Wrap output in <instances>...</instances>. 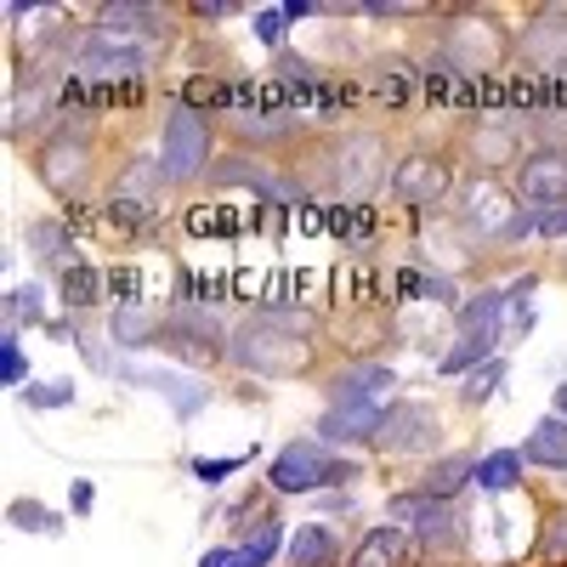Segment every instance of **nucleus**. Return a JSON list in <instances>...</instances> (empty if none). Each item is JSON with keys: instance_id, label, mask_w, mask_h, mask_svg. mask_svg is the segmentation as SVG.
Returning <instances> with one entry per match:
<instances>
[{"instance_id": "f257e3e1", "label": "nucleus", "mask_w": 567, "mask_h": 567, "mask_svg": "<svg viewBox=\"0 0 567 567\" xmlns=\"http://www.w3.org/2000/svg\"><path fill=\"white\" fill-rule=\"evenodd\" d=\"M227 363L239 374H261V381H301L312 374V323L307 312H261L233 329Z\"/></svg>"}, {"instance_id": "f03ea898", "label": "nucleus", "mask_w": 567, "mask_h": 567, "mask_svg": "<svg viewBox=\"0 0 567 567\" xmlns=\"http://www.w3.org/2000/svg\"><path fill=\"white\" fill-rule=\"evenodd\" d=\"M454 221L477 233L488 250H511V245H523L534 233L523 199H516V187L499 182V176H483V171L460 176V187H454Z\"/></svg>"}, {"instance_id": "7ed1b4c3", "label": "nucleus", "mask_w": 567, "mask_h": 567, "mask_svg": "<svg viewBox=\"0 0 567 567\" xmlns=\"http://www.w3.org/2000/svg\"><path fill=\"white\" fill-rule=\"evenodd\" d=\"M323 176L329 187L347 199V205H363L374 187H392V171H398V154H392V136L386 131H347V136H329L323 148Z\"/></svg>"}, {"instance_id": "20e7f679", "label": "nucleus", "mask_w": 567, "mask_h": 567, "mask_svg": "<svg viewBox=\"0 0 567 567\" xmlns=\"http://www.w3.org/2000/svg\"><path fill=\"white\" fill-rule=\"evenodd\" d=\"M386 511H392L398 528H409L414 550H425V556H460L471 545V523H465L460 499H432V494L414 488V494H398Z\"/></svg>"}, {"instance_id": "39448f33", "label": "nucleus", "mask_w": 567, "mask_h": 567, "mask_svg": "<svg viewBox=\"0 0 567 567\" xmlns=\"http://www.w3.org/2000/svg\"><path fill=\"white\" fill-rule=\"evenodd\" d=\"M352 477H358V465L341 460L336 443H323V437H296L290 449L272 454V471H267L272 494H318V488H341Z\"/></svg>"}, {"instance_id": "423d86ee", "label": "nucleus", "mask_w": 567, "mask_h": 567, "mask_svg": "<svg viewBox=\"0 0 567 567\" xmlns=\"http://www.w3.org/2000/svg\"><path fill=\"white\" fill-rule=\"evenodd\" d=\"M210 165H216V136H210L205 114L171 103L165 125H159V171H165V182L171 187L199 182V176H210Z\"/></svg>"}, {"instance_id": "0eeeda50", "label": "nucleus", "mask_w": 567, "mask_h": 567, "mask_svg": "<svg viewBox=\"0 0 567 567\" xmlns=\"http://www.w3.org/2000/svg\"><path fill=\"white\" fill-rule=\"evenodd\" d=\"M437 52L465 74V80H488V69H499L505 52H516V34L494 18V12H454L449 34Z\"/></svg>"}, {"instance_id": "6e6552de", "label": "nucleus", "mask_w": 567, "mask_h": 567, "mask_svg": "<svg viewBox=\"0 0 567 567\" xmlns=\"http://www.w3.org/2000/svg\"><path fill=\"white\" fill-rule=\"evenodd\" d=\"M40 182L52 187L58 199H74L80 187L91 182V120H69L58 114L52 131H45V148L34 154Z\"/></svg>"}, {"instance_id": "1a4fd4ad", "label": "nucleus", "mask_w": 567, "mask_h": 567, "mask_svg": "<svg viewBox=\"0 0 567 567\" xmlns=\"http://www.w3.org/2000/svg\"><path fill=\"white\" fill-rule=\"evenodd\" d=\"M454 187H460L454 159L437 154V148H409L398 159V171H392V199L403 210H432V205H443L454 194Z\"/></svg>"}, {"instance_id": "9d476101", "label": "nucleus", "mask_w": 567, "mask_h": 567, "mask_svg": "<svg viewBox=\"0 0 567 567\" xmlns=\"http://www.w3.org/2000/svg\"><path fill=\"white\" fill-rule=\"evenodd\" d=\"M374 449H381V454H409V460H432V454L443 449V420H437V409L420 403V398L392 403L386 432L374 437Z\"/></svg>"}, {"instance_id": "9b49d317", "label": "nucleus", "mask_w": 567, "mask_h": 567, "mask_svg": "<svg viewBox=\"0 0 567 567\" xmlns=\"http://www.w3.org/2000/svg\"><path fill=\"white\" fill-rule=\"evenodd\" d=\"M511 187H516V199H523L528 216L567 205V148H528V159L516 165Z\"/></svg>"}, {"instance_id": "f8f14e48", "label": "nucleus", "mask_w": 567, "mask_h": 567, "mask_svg": "<svg viewBox=\"0 0 567 567\" xmlns=\"http://www.w3.org/2000/svg\"><path fill=\"white\" fill-rule=\"evenodd\" d=\"M516 58H523V69L567 85V12H539L523 34H516Z\"/></svg>"}, {"instance_id": "ddd939ff", "label": "nucleus", "mask_w": 567, "mask_h": 567, "mask_svg": "<svg viewBox=\"0 0 567 567\" xmlns=\"http://www.w3.org/2000/svg\"><path fill=\"white\" fill-rule=\"evenodd\" d=\"M465 154L477 159L483 176H499L505 165H523V159H528V154H523V131H516L511 114H483L477 125L465 131Z\"/></svg>"}, {"instance_id": "4468645a", "label": "nucleus", "mask_w": 567, "mask_h": 567, "mask_svg": "<svg viewBox=\"0 0 567 567\" xmlns=\"http://www.w3.org/2000/svg\"><path fill=\"white\" fill-rule=\"evenodd\" d=\"M398 392V374L386 369V363H374V358H347L336 374L323 381V398L329 403H386Z\"/></svg>"}, {"instance_id": "2eb2a0df", "label": "nucleus", "mask_w": 567, "mask_h": 567, "mask_svg": "<svg viewBox=\"0 0 567 567\" xmlns=\"http://www.w3.org/2000/svg\"><path fill=\"white\" fill-rule=\"evenodd\" d=\"M386 414H392V403H341V409L318 414L312 437H323V443H374L386 432Z\"/></svg>"}, {"instance_id": "dca6fc26", "label": "nucleus", "mask_w": 567, "mask_h": 567, "mask_svg": "<svg viewBox=\"0 0 567 567\" xmlns=\"http://www.w3.org/2000/svg\"><path fill=\"white\" fill-rule=\"evenodd\" d=\"M363 80H369V97L386 103V109H414V97L425 91V74L409 58H374L363 69Z\"/></svg>"}, {"instance_id": "f3484780", "label": "nucleus", "mask_w": 567, "mask_h": 567, "mask_svg": "<svg viewBox=\"0 0 567 567\" xmlns=\"http://www.w3.org/2000/svg\"><path fill=\"white\" fill-rule=\"evenodd\" d=\"M278 550H284V528H278V511H272V516H261V523H256L250 539L221 545V550H205L199 567H267Z\"/></svg>"}, {"instance_id": "a211bd4d", "label": "nucleus", "mask_w": 567, "mask_h": 567, "mask_svg": "<svg viewBox=\"0 0 567 567\" xmlns=\"http://www.w3.org/2000/svg\"><path fill=\"white\" fill-rule=\"evenodd\" d=\"M227 131L239 136L245 154H261L272 142H296L307 125H301V114H227Z\"/></svg>"}, {"instance_id": "6ab92c4d", "label": "nucleus", "mask_w": 567, "mask_h": 567, "mask_svg": "<svg viewBox=\"0 0 567 567\" xmlns=\"http://www.w3.org/2000/svg\"><path fill=\"white\" fill-rule=\"evenodd\" d=\"M409 550H414L409 528H398V523H381V528H369V534L352 545L347 567H403V561H409Z\"/></svg>"}, {"instance_id": "aec40b11", "label": "nucleus", "mask_w": 567, "mask_h": 567, "mask_svg": "<svg viewBox=\"0 0 567 567\" xmlns=\"http://www.w3.org/2000/svg\"><path fill=\"white\" fill-rule=\"evenodd\" d=\"M97 29H109V34H131V40H148V45H159L165 34H171V18L165 12H154V7H103L97 18H91Z\"/></svg>"}, {"instance_id": "412c9836", "label": "nucleus", "mask_w": 567, "mask_h": 567, "mask_svg": "<svg viewBox=\"0 0 567 567\" xmlns=\"http://www.w3.org/2000/svg\"><path fill=\"white\" fill-rule=\"evenodd\" d=\"M284 561L290 567H341V534L329 523H307V528H296Z\"/></svg>"}, {"instance_id": "4be33fe9", "label": "nucleus", "mask_w": 567, "mask_h": 567, "mask_svg": "<svg viewBox=\"0 0 567 567\" xmlns=\"http://www.w3.org/2000/svg\"><path fill=\"white\" fill-rule=\"evenodd\" d=\"M523 460H528L534 471H561V477H567V420L545 414L534 432L523 437Z\"/></svg>"}, {"instance_id": "5701e85b", "label": "nucleus", "mask_w": 567, "mask_h": 567, "mask_svg": "<svg viewBox=\"0 0 567 567\" xmlns=\"http://www.w3.org/2000/svg\"><path fill=\"white\" fill-rule=\"evenodd\" d=\"M58 296H63L69 312L97 307V301H103V272L91 267V261H80V256H69V261L58 267Z\"/></svg>"}, {"instance_id": "b1692460", "label": "nucleus", "mask_w": 567, "mask_h": 567, "mask_svg": "<svg viewBox=\"0 0 567 567\" xmlns=\"http://www.w3.org/2000/svg\"><path fill=\"white\" fill-rule=\"evenodd\" d=\"M267 182H272V165L261 154H245V148H233L227 159L210 165V187L221 194V187H256V194H267Z\"/></svg>"}, {"instance_id": "393cba45", "label": "nucleus", "mask_w": 567, "mask_h": 567, "mask_svg": "<svg viewBox=\"0 0 567 567\" xmlns=\"http://www.w3.org/2000/svg\"><path fill=\"white\" fill-rule=\"evenodd\" d=\"M465 483H477V460H471V454H443V460L420 477V494H432V499H460Z\"/></svg>"}, {"instance_id": "a878e982", "label": "nucleus", "mask_w": 567, "mask_h": 567, "mask_svg": "<svg viewBox=\"0 0 567 567\" xmlns=\"http://www.w3.org/2000/svg\"><path fill=\"white\" fill-rule=\"evenodd\" d=\"M523 471H528L523 449H494V454L477 460V483L499 499V494H516V488H523Z\"/></svg>"}, {"instance_id": "bb28decb", "label": "nucleus", "mask_w": 567, "mask_h": 567, "mask_svg": "<svg viewBox=\"0 0 567 567\" xmlns=\"http://www.w3.org/2000/svg\"><path fill=\"white\" fill-rule=\"evenodd\" d=\"M125 381H136V386H154V392H165V398L176 403V414H182V420H194V414H199V403L210 398V386H194V381H176L171 369H148V374H136V369H131Z\"/></svg>"}, {"instance_id": "cd10ccee", "label": "nucleus", "mask_w": 567, "mask_h": 567, "mask_svg": "<svg viewBox=\"0 0 567 567\" xmlns=\"http://www.w3.org/2000/svg\"><path fill=\"white\" fill-rule=\"evenodd\" d=\"M109 336H114L120 347H159L165 318H154L148 307H120V312H114V323H109Z\"/></svg>"}, {"instance_id": "c85d7f7f", "label": "nucleus", "mask_w": 567, "mask_h": 567, "mask_svg": "<svg viewBox=\"0 0 567 567\" xmlns=\"http://www.w3.org/2000/svg\"><path fill=\"white\" fill-rule=\"evenodd\" d=\"M69 233H74V227H63L58 216L29 221V233H23V239H29V256H34V261H58V267H63V261L74 256V250H69Z\"/></svg>"}, {"instance_id": "c756f323", "label": "nucleus", "mask_w": 567, "mask_h": 567, "mask_svg": "<svg viewBox=\"0 0 567 567\" xmlns=\"http://www.w3.org/2000/svg\"><path fill=\"white\" fill-rule=\"evenodd\" d=\"M159 182H165L159 159H131V165L120 171V182H114V199H136V205H154Z\"/></svg>"}, {"instance_id": "7c9ffc66", "label": "nucleus", "mask_w": 567, "mask_h": 567, "mask_svg": "<svg viewBox=\"0 0 567 567\" xmlns=\"http://www.w3.org/2000/svg\"><path fill=\"white\" fill-rule=\"evenodd\" d=\"M505 369H511V363H505V352L471 369L465 381H460V409H483V403H488V398H494V392L505 386Z\"/></svg>"}, {"instance_id": "2f4dec72", "label": "nucleus", "mask_w": 567, "mask_h": 567, "mask_svg": "<svg viewBox=\"0 0 567 567\" xmlns=\"http://www.w3.org/2000/svg\"><path fill=\"white\" fill-rule=\"evenodd\" d=\"M7 523H12L18 534H63V516H58V511H40L34 499H12V505H7Z\"/></svg>"}, {"instance_id": "473e14b6", "label": "nucleus", "mask_w": 567, "mask_h": 567, "mask_svg": "<svg viewBox=\"0 0 567 567\" xmlns=\"http://www.w3.org/2000/svg\"><path fill=\"white\" fill-rule=\"evenodd\" d=\"M539 556L545 561H567V505H550L539 516Z\"/></svg>"}, {"instance_id": "72a5a7b5", "label": "nucleus", "mask_w": 567, "mask_h": 567, "mask_svg": "<svg viewBox=\"0 0 567 567\" xmlns=\"http://www.w3.org/2000/svg\"><path fill=\"white\" fill-rule=\"evenodd\" d=\"M40 301H45V290L40 284H18V290L7 296V312H12V329H45V312H40Z\"/></svg>"}, {"instance_id": "f704fd0d", "label": "nucleus", "mask_w": 567, "mask_h": 567, "mask_svg": "<svg viewBox=\"0 0 567 567\" xmlns=\"http://www.w3.org/2000/svg\"><path fill=\"white\" fill-rule=\"evenodd\" d=\"M250 23H256V34H261V45H267L272 58H284V52H290V18H284V7L250 12Z\"/></svg>"}, {"instance_id": "c9c22d12", "label": "nucleus", "mask_w": 567, "mask_h": 567, "mask_svg": "<svg viewBox=\"0 0 567 567\" xmlns=\"http://www.w3.org/2000/svg\"><path fill=\"white\" fill-rule=\"evenodd\" d=\"M187 233H194V239H221V233H239V216L199 205V210H187Z\"/></svg>"}, {"instance_id": "e433bc0d", "label": "nucleus", "mask_w": 567, "mask_h": 567, "mask_svg": "<svg viewBox=\"0 0 567 567\" xmlns=\"http://www.w3.org/2000/svg\"><path fill=\"white\" fill-rule=\"evenodd\" d=\"M103 216H109L114 227H125V233H142V227L154 221V210H148V205H136V199H109Z\"/></svg>"}, {"instance_id": "4c0bfd02", "label": "nucleus", "mask_w": 567, "mask_h": 567, "mask_svg": "<svg viewBox=\"0 0 567 567\" xmlns=\"http://www.w3.org/2000/svg\"><path fill=\"white\" fill-rule=\"evenodd\" d=\"M0 381H7V386H23L29 381V358L18 347V329H7V347H0Z\"/></svg>"}, {"instance_id": "58836bf2", "label": "nucleus", "mask_w": 567, "mask_h": 567, "mask_svg": "<svg viewBox=\"0 0 567 567\" xmlns=\"http://www.w3.org/2000/svg\"><path fill=\"white\" fill-rule=\"evenodd\" d=\"M29 409H69L74 403V381H52V386H23Z\"/></svg>"}, {"instance_id": "ea45409f", "label": "nucleus", "mask_w": 567, "mask_h": 567, "mask_svg": "<svg viewBox=\"0 0 567 567\" xmlns=\"http://www.w3.org/2000/svg\"><path fill=\"white\" fill-rule=\"evenodd\" d=\"M250 454H261V449H250ZM250 454H227V460H194V477H199V483H221V477H233V471H245V465H250Z\"/></svg>"}, {"instance_id": "a19ab883", "label": "nucleus", "mask_w": 567, "mask_h": 567, "mask_svg": "<svg viewBox=\"0 0 567 567\" xmlns=\"http://www.w3.org/2000/svg\"><path fill=\"white\" fill-rule=\"evenodd\" d=\"M534 239H567V205H550V210H534L528 216Z\"/></svg>"}, {"instance_id": "79ce46f5", "label": "nucleus", "mask_w": 567, "mask_h": 567, "mask_svg": "<svg viewBox=\"0 0 567 567\" xmlns=\"http://www.w3.org/2000/svg\"><path fill=\"white\" fill-rule=\"evenodd\" d=\"M420 296H425V301H443V307H454V312H460V284H454L449 272H437V267L425 272V290H420Z\"/></svg>"}, {"instance_id": "37998d69", "label": "nucleus", "mask_w": 567, "mask_h": 567, "mask_svg": "<svg viewBox=\"0 0 567 567\" xmlns=\"http://www.w3.org/2000/svg\"><path fill=\"white\" fill-rule=\"evenodd\" d=\"M109 284H114L120 307H142V272H136V267H114V272H109Z\"/></svg>"}, {"instance_id": "c03bdc74", "label": "nucleus", "mask_w": 567, "mask_h": 567, "mask_svg": "<svg viewBox=\"0 0 567 567\" xmlns=\"http://www.w3.org/2000/svg\"><path fill=\"white\" fill-rule=\"evenodd\" d=\"M69 505H74V516H91V505H97V488H91L85 477L69 488Z\"/></svg>"}, {"instance_id": "a18cd8bd", "label": "nucleus", "mask_w": 567, "mask_h": 567, "mask_svg": "<svg viewBox=\"0 0 567 567\" xmlns=\"http://www.w3.org/2000/svg\"><path fill=\"white\" fill-rule=\"evenodd\" d=\"M550 409H556V420H567V381L550 392Z\"/></svg>"}]
</instances>
